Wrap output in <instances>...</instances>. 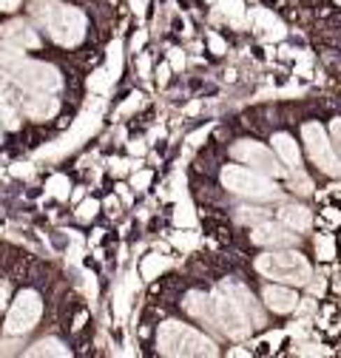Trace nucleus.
<instances>
[{"label":"nucleus","instance_id":"f257e3e1","mask_svg":"<svg viewBox=\"0 0 341 358\" xmlns=\"http://www.w3.org/2000/svg\"><path fill=\"white\" fill-rule=\"evenodd\" d=\"M29 12L34 15V20H40L49 29V34L60 46H77L85 37V17L74 6L57 3V0H31Z\"/></svg>","mask_w":341,"mask_h":358},{"label":"nucleus","instance_id":"f03ea898","mask_svg":"<svg viewBox=\"0 0 341 358\" xmlns=\"http://www.w3.org/2000/svg\"><path fill=\"white\" fill-rule=\"evenodd\" d=\"M157 347L162 355H217V344L180 322L159 324Z\"/></svg>","mask_w":341,"mask_h":358},{"label":"nucleus","instance_id":"7ed1b4c3","mask_svg":"<svg viewBox=\"0 0 341 358\" xmlns=\"http://www.w3.org/2000/svg\"><path fill=\"white\" fill-rule=\"evenodd\" d=\"M256 271L268 279L287 282V285H307L310 282V264L302 253L282 250V253H265L256 259Z\"/></svg>","mask_w":341,"mask_h":358},{"label":"nucleus","instance_id":"20e7f679","mask_svg":"<svg viewBox=\"0 0 341 358\" xmlns=\"http://www.w3.org/2000/svg\"><path fill=\"white\" fill-rule=\"evenodd\" d=\"M222 185L239 196L247 199H276L279 188L270 179L253 168H242V165H225L222 168Z\"/></svg>","mask_w":341,"mask_h":358},{"label":"nucleus","instance_id":"39448f33","mask_svg":"<svg viewBox=\"0 0 341 358\" xmlns=\"http://www.w3.org/2000/svg\"><path fill=\"white\" fill-rule=\"evenodd\" d=\"M103 108H106V103H103V100H94V106L89 103L85 114L71 125V131L66 134V137H60L55 145L40 148V151H37V159H55V157H63V154L74 151L82 140H89L92 134L100 128V114H103Z\"/></svg>","mask_w":341,"mask_h":358},{"label":"nucleus","instance_id":"423d86ee","mask_svg":"<svg viewBox=\"0 0 341 358\" xmlns=\"http://www.w3.org/2000/svg\"><path fill=\"white\" fill-rule=\"evenodd\" d=\"M12 83L23 92H49V94H57L60 85H63V77L55 66L49 63H37V60H20L12 71H9Z\"/></svg>","mask_w":341,"mask_h":358},{"label":"nucleus","instance_id":"0eeeda50","mask_svg":"<svg viewBox=\"0 0 341 358\" xmlns=\"http://www.w3.org/2000/svg\"><path fill=\"white\" fill-rule=\"evenodd\" d=\"M213 313H217V327L231 336V338H245L250 333V319L247 313L239 307V301L225 290L219 287L213 293Z\"/></svg>","mask_w":341,"mask_h":358},{"label":"nucleus","instance_id":"6e6552de","mask_svg":"<svg viewBox=\"0 0 341 358\" xmlns=\"http://www.w3.org/2000/svg\"><path fill=\"white\" fill-rule=\"evenodd\" d=\"M302 134H305L310 159H313L324 173L341 176V159L335 157V151H333V145H330V140H327V131H324L319 122H307V125L302 128Z\"/></svg>","mask_w":341,"mask_h":358},{"label":"nucleus","instance_id":"1a4fd4ad","mask_svg":"<svg viewBox=\"0 0 341 358\" xmlns=\"http://www.w3.org/2000/svg\"><path fill=\"white\" fill-rule=\"evenodd\" d=\"M40 313H43L40 296H37L34 290H23V293L15 299L12 310H9L6 333H9V336H23V333H29V330L40 322Z\"/></svg>","mask_w":341,"mask_h":358},{"label":"nucleus","instance_id":"9d476101","mask_svg":"<svg viewBox=\"0 0 341 358\" xmlns=\"http://www.w3.org/2000/svg\"><path fill=\"white\" fill-rule=\"evenodd\" d=\"M231 154H233V159L250 165L253 171H259V173H265V176H282V173H284V168L279 165V159H276L262 143L242 140V143H236V145L231 148Z\"/></svg>","mask_w":341,"mask_h":358},{"label":"nucleus","instance_id":"9b49d317","mask_svg":"<svg viewBox=\"0 0 341 358\" xmlns=\"http://www.w3.org/2000/svg\"><path fill=\"white\" fill-rule=\"evenodd\" d=\"M17 106H20L23 114L31 117V120H49V117L57 114L60 100H57L55 94H49V92H23V88H20Z\"/></svg>","mask_w":341,"mask_h":358},{"label":"nucleus","instance_id":"f8f14e48","mask_svg":"<svg viewBox=\"0 0 341 358\" xmlns=\"http://www.w3.org/2000/svg\"><path fill=\"white\" fill-rule=\"evenodd\" d=\"M253 242L262 248H290L296 245V234H290L282 225H259L253 231Z\"/></svg>","mask_w":341,"mask_h":358},{"label":"nucleus","instance_id":"ddd939ff","mask_svg":"<svg viewBox=\"0 0 341 358\" xmlns=\"http://www.w3.org/2000/svg\"><path fill=\"white\" fill-rule=\"evenodd\" d=\"M0 34H3V40L15 43V46H20V49H37V46H40L37 31L29 29L23 20H12V23H6V26H0Z\"/></svg>","mask_w":341,"mask_h":358},{"label":"nucleus","instance_id":"4468645a","mask_svg":"<svg viewBox=\"0 0 341 358\" xmlns=\"http://www.w3.org/2000/svg\"><path fill=\"white\" fill-rule=\"evenodd\" d=\"M185 310L191 313V316H196L199 322L217 327V313H213V299L210 296H205V293H188L185 296Z\"/></svg>","mask_w":341,"mask_h":358},{"label":"nucleus","instance_id":"2eb2a0df","mask_svg":"<svg viewBox=\"0 0 341 358\" xmlns=\"http://www.w3.org/2000/svg\"><path fill=\"white\" fill-rule=\"evenodd\" d=\"M222 287H225V290H228V293H231V296L239 301V307L247 313V319H250L253 324H265V316H262L259 304L253 301V296H250V293H247L242 285H233V282H228V285H222Z\"/></svg>","mask_w":341,"mask_h":358},{"label":"nucleus","instance_id":"dca6fc26","mask_svg":"<svg viewBox=\"0 0 341 358\" xmlns=\"http://www.w3.org/2000/svg\"><path fill=\"white\" fill-rule=\"evenodd\" d=\"M265 301H268V307H270L273 313H290V310H296V304H298V299H296L293 290L276 287V285L265 287Z\"/></svg>","mask_w":341,"mask_h":358},{"label":"nucleus","instance_id":"f3484780","mask_svg":"<svg viewBox=\"0 0 341 358\" xmlns=\"http://www.w3.org/2000/svg\"><path fill=\"white\" fill-rule=\"evenodd\" d=\"M279 219L293 231H307L310 228V210L302 208V205H284L279 210Z\"/></svg>","mask_w":341,"mask_h":358},{"label":"nucleus","instance_id":"a211bd4d","mask_svg":"<svg viewBox=\"0 0 341 358\" xmlns=\"http://www.w3.org/2000/svg\"><path fill=\"white\" fill-rule=\"evenodd\" d=\"M134 290H137V273H131V276L125 279V285L119 287V293H117V299H114V313H117L119 322L128 316V304H131Z\"/></svg>","mask_w":341,"mask_h":358},{"label":"nucleus","instance_id":"6ab92c4d","mask_svg":"<svg viewBox=\"0 0 341 358\" xmlns=\"http://www.w3.org/2000/svg\"><path fill=\"white\" fill-rule=\"evenodd\" d=\"M273 148L279 151V157H282V162L284 165H290V168H298V148H296V143L287 137V134H276L273 137Z\"/></svg>","mask_w":341,"mask_h":358},{"label":"nucleus","instance_id":"aec40b11","mask_svg":"<svg viewBox=\"0 0 341 358\" xmlns=\"http://www.w3.org/2000/svg\"><path fill=\"white\" fill-rule=\"evenodd\" d=\"M0 125L9 128V131H17L20 128V114L9 103V94L6 92H0Z\"/></svg>","mask_w":341,"mask_h":358},{"label":"nucleus","instance_id":"412c9836","mask_svg":"<svg viewBox=\"0 0 341 358\" xmlns=\"http://www.w3.org/2000/svg\"><path fill=\"white\" fill-rule=\"evenodd\" d=\"M29 355H57V358H66L68 350H66L57 338H43V341H37L34 347H29Z\"/></svg>","mask_w":341,"mask_h":358},{"label":"nucleus","instance_id":"4be33fe9","mask_svg":"<svg viewBox=\"0 0 341 358\" xmlns=\"http://www.w3.org/2000/svg\"><path fill=\"white\" fill-rule=\"evenodd\" d=\"M20 60H23L20 46H15V43H9V40L0 43V66H3L6 71H12V69H15Z\"/></svg>","mask_w":341,"mask_h":358},{"label":"nucleus","instance_id":"5701e85b","mask_svg":"<svg viewBox=\"0 0 341 358\" xmlns=\"http://www.w3.org/2000/svg\"><path fill=\"white\" fill-rule=\"evenodd\" d=\"M168 267V259L165 256H145L143 259V267H140V276L143 279H157L162 271Z\"/></svg>","mask_w":341,"mask_h":358},{"label":"nucleus","instance_id":"b1692460","mask_svg":"<svg viewBox=\"0 0 341 358\" xmlns=\"http://www.w3.org/2000/svg\"><path fill=\"white\" fill-rule=\"evenodd\" d=\"M46 194L49 196H55V199H68V194H71V185H68V176H63V173H55L49 182H46Z\"/></svg>","mask_w":341,"mask_h":358},{"label":"nucleus","instance_id":"393cba45","mask_svg":"<svg viewBox=\"0 0 341 358\" xmlns=\"http://www.w3.org/2000/svg\"><path fill=\"white\" fill-rule=\"evenodd\" d=\"M119 71H122V43L114 40L108 46V74H111V80H117Z\"/></svg>","mask_w":341,"mask_h":358},{"label":"nucleus","instance_id":"a878e982","mask_svg":"<svg viewBox=\"0 0 341 358\" xmlns=\"http://www.w3.org/2000/svg\"><path fill=\"white\" fill-rule=\"evenodd\" d=\"M108 85H111V74H108V69H100V71H94V74L89 77V88H92V92L106 94V92H108Z\"/></svg>","mask_w":341,"mask_h":358},{"label":"nucleus","instance_id":"bb28decb","mask_svg":"<svg viewBox=\"0 0 341 358\" xmlns=\"http://www.w3.org/2000/svg\"><path fill=\"white\" fill-rule=\"evenodd\" d=\"M174 222L180 228H191L194 222H196V216H194V210H191V205H188V199H182L180 205H177V213H174Z\"/></svg>","mask_w":341,"mask_h":358},{"label":"nucleus","instance_id":"cd10ccee","mask_svg":"<svg viewBox=\"0 0 341 358\" xmlns=\"http://www.w3.org/2000/svg\"><path fill=\"white\" fill-rule=\"evenodd\" d=\"M219 9H222V15L225 17H231L233 23H239L242 20V0H219Z\"/></svg>","mask_w":341,"mask_h":358},{"label":"nucleus","instance_id":"c85d7f7f","mask_svg":"<svg viewBox=\"0 0 341 358\" xmlns=\"http://www.w3.org/2000/svg\"><path fill=\"white\" fill-rule=\"evenodd\" d=\"M310 179L298 171V168H293V191H298V194H310Z\"/></svg>","mask_w":341,"mask_h":358},{"label":"nucleus","instance_id":"c756f323","mask_svg":"<svg viewBox=\"0 0 341 358\" xmlns=\"http://www.w3.org/2000/svg\"><path fill=\"white\" fill-rule=\"evenodd\" d=\"M97 208H100V205H97L94 199H82V202H80V208H77V216H80V219H94Z\"/></svg>","mask_w":341,"mask_h":358},{"label":"nucleus","instance_id":"7c9ffc66","mask_svg":"<svg viewBox=\"0 0 341 358\" xmlns=\"http://www.w3.org/2000/svg\"><path fill=\"white\" fill-rule=\"evenodd\" d=\"M174 245L177 248H182V250H191L194 245H196V234H174Z\"/></svg>","mask_w":341,"mask_h":358},{"label":"nucleus","instance_id":"2f4dec72","mask_svg":"<svg viewBox=\"0 0 341 358\" xmlns=\"http://www.w3.org/2000/svg\"><path fill=\"white\" fill-rule=\"evenodd\" d=\"M131 185H134L137 191H145V188L151 185V171H140V173H134V179H131Z\"/></svg>","mask_w":341,"mask_h":358},{"label":"nucleus","instance_id":"473e14b6","mask_svg":"<svg viewBox=\"0 0 341 358\" xmlns=\"http://www.w3.org/2000/svg\"><path fill=\"white\" fill-rule=\"evenodd\" d=\"M140 103H143V94H131V100H128L122 108H119V114L125 117V114H131V111H137L140 108Z\"/></svg>","mask_w":341,"mask_h":358},{"label":"nucleus","instance_id":"72a5a7b5","mask_svg":"<svg viewBox=\"0 0 341 358\" xmlns=\"http://www.w3.org/2000/svg\"><path fill=\"white\" fill-rule=\"evenodd\" d=\"M330 137H333L335 148L341 151V120H333V125H330Z\"/></svg>","mask_w":341,"mask_h":358},{"label":"nucleus","instance_id":"f704fd0d","mask_svg":"<svg viewBox=\"0 0 341 358\" xmlns=\"http://www.w3.org/2000/svg\"><path fill=\"white\" fill-rule=\"evenodd\" d=\"M85 296H89L92 301L97 299V282H94V276H85Z\"/></svg>","mask_w":341,"mask_h":358},{"label":"nucleus","instance_id":"c9c22d12","mask_svg":"<svg viewBox=\"0 0 341 358\" xmlns=\"http://www.w3.org/2000/svg\"><path fill=\"white\" fill-rule=\"evenodd\" d=\"M20 6V0H0V12H15Z\"/></svg>","mask_w":341,"mask_h":358},{"label":"nucleus","instance_id":"e433bc0d","mask_svg":"<svg viewBox=\"0 0 341 358\" xmlns=\"http://www.w3.org/2000/svg\"><path fill=\"white\" fill-rule=\"evenodd\" d=\"M6 301H9V285H6V282H0V310L6 307Z\"/></svg>","mask_w":341,"mask_h":358},{"label":"nucleus","instance_id":"4c0bfd02","mask_svg":"<svg viewBox=\"0 0 341 358\" xmlns=\"http://www.w3.org/2000/svg\"><path fill=\"white\" fill-rule=\"evenodd\" d=\"M12 173H17V176H31L34 171H31V165H23V162H20V165L12 168Z\"/></svg>","mask_w":341,"mask_h":358},{"label":"nucleus","instance_id":"58836bf2","mask_svg":"<svg viewBox=\"0 0 341 358\" xmlns=\"http://www.w3.org/2000/svg\"><path fill=\"white\" fill-rule=\"evenodd\" d=\"M128 151H131V154H134V157H143V154H145V145H143V143H140V140H134V143H131V145H128Z\"/></svg>","mask_w":341,"mask_h":358},{"label":"nucleus","instance_id":"ea45409f","mask_svg":"<svg viewBox=\"0 0 341 358\" xmlns=\"http://www.w3.org/2000/svg\"><path fill=\"white\" fill-rule=\"evenodd\" d=\"M143 43H145V31H137V37L131 40V49L140 52V49H143Z\"/></svg>","mask_w":341,"mask_h":358},{"label":"nucleus","instance_id":"a19ab883","mask_svg":"<svg viewBox=\"0 0 341 358\" xmlns=\"http://www.w3.org/2000/svg\"><path fill=\"white\" fill-rule=\"evenodd\" d=\"M210 46H213V52H225V43L217 34H210Z\"/></svg>","mask_w":341,"mask_h":358},{"label":"nucleus","instance_id":"79ce46f5","mask_svg":"<svg viewBox=\"0 0 341 358\" xmlns=\"http://www.w3.org/2000/svg\"><path fill=\"white\" fill-rule=\"evenodd\" d=\"M319 250H321V259H330V242L327 239H319Z\"/></svg>","mask_w":341,"mask_h":358},{"label":"nucleus","instance_id":"37998d69","mask_svg":"<svg viewBox=\"0 0 341 358\" xmlns=\"http://www.w3.org/2000/svg\"><path fill=\"white\" fill-rule=\"evenodd\" d=\"M208 137V128H202V131H196L194 137H191V145H199V140H205Z\"/></svg>","mask_w":341,"mask_h":358},{"label":"nucleus","instance_id":"c03bdc74","mask_svg":"<svg viewBox=\"0 0 341 358\" xmlns=\"http://www.w3.org/2000/svg\"><path fill=\"white\" fill-rule=\"evenodd\" d=\"M148 71H151V63H148V57H140V74H143V77H148Z\"/></svg>","mask_w":341,"mask_h":358},{"label":"nucleus","instance_id":"a18cd8bd","mask_svg":"<svg viewBox=\"0 0 341 358\" xmlns=\"http://www.w3.org/2000/svg\"><path fill=\"white\" fill-rule=\"evenodd\" d=\"M168 71H170L168 66H162V69H159V83H165V80H168Z\"/></svg>","mask_w":341,"mask_h":358},{"label":"nucleus","instance_id":"49530a36","mask_svg":"<svg viewBox=\"0 0 341 358\" xmlns=\"http://www.w3.org/2000/svg\"><path fill=\"white\" fill-rule=\"evenodd\" d=\"M111 168H114V171H117V173H122V171H125V162H122V159H117V162H114V165H111Z\"/></svg>","mask_w":341,"mask_h":358},{"label":"nucleus","instance_id":"de8ad7c7","mask_svg":"<svg viewBox=\"0 0 341 358\" xmlns=\"http://www.w3.org/2000/svg\"><path fill=\"white\" fill-rule=\"evenodd\" d=\"M174 66H177V69L182 66V52H174Z\"/></svg>","mask_w":341,"mask_h":358},{"label":"nucleus","instance_id":"09e8293b","mask_svg":"<svg viewBox=\"0 0 341 358\" xmlns=\"http://www.w3.org/2000/svg\"><path fill=\"white\" fill-rule=\"evenodd\" d=\"M0 137H3V125H0Z\"/></svg>","mask_w":341,"mask_h":358},{"label":"nucleus","instance_id":"8fccbe9b","mask_svg":"<svg viewBox=\"0 0 341 358\" xmlns=\"http://www.w3.org/2000/svg\"><path fill=\"white\" fill-rule=\"evenodd\" d=\"M335 3H341V0H335Z\"/></svg>","mask_w":341,"mask_h":358}]
</instances>
